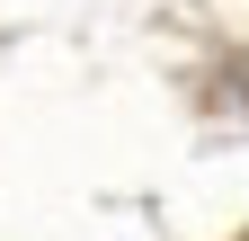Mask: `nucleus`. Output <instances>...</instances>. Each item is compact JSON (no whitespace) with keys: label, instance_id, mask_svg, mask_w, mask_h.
<instances>
[]
</instances>
